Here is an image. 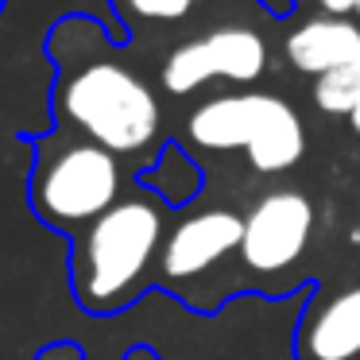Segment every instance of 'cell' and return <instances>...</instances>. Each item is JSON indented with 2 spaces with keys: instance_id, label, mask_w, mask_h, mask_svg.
<instances>
[{
  "instance_id": "obj_1",
  "label": "cell",
  "mask_w": 360,
  "mask_h": 360,
  "mask_svg": "<svg viewBox=\"0 0 360 360\" xmlns=\"http://www.w3.org/2000/svg\"><path fill=\"white\" fill-rule=\"evenodd\" d=\"M163 202L151 194L120 198L89 221L74 244V290L89 310H117L163 252Z\"/></svg>"
},
{
  "instance_id": "obj_2",
  "label": "cell",
  "mask_w": 360,
  "mask_h": 360,
  "mask_svg": "<svg viewBox=\"0 0 360 360\" xmlns=\"http://www.w3.org/2000/svg\"><path fill=\"white\" fill-rule=\"evenodd\" d=\"M58 112L86 140L112 155H143L155 143L163 112L155 89L120 58L97 55L58 82Z\"/></svg>"
},
{
  "instance_id": "obj_3",
  "label": "cell",
  "mask_w": 360,
  "mask_h": 360,
  "mask_svg": "<svg viewBox=\"0 0 360 360\" xmlns=\"http://www.w3.org/2000/svg\"><path fill=\"white\" fill-rule=\"evenodd\" d=\"M186 136L205 151H244L259 174H279L302 159L306 128L275 94H221L186 117Z\"/></svg>"
},
{
  "instance_id": "obj_4",
  "label": "cell",
  "mask_w": 360,
  "mask_h": 360,
  "mask_svg": "<svg viewBox=\"0 0 360 360\" xmlns=\"http://www.w3.org/2000/svg\"><path fill=\"white\" fill-rule=\"evenodd\" d=\"M124 171L109 148L86 136H55L39 143L32 174L35 213L58 229H86L120 202Z\"/></svg>"
},
{
  "instance_id": "obj_5",
  "label": "cell",
  "mask_w": 360,
  "mask_h": 360,
  "mask_svg": "<svg viewBox=\"0 0 360 360\" xmlns=\"http://www.w3.org/2000/svg\"><path fill=\"white\" fill-rule=\"evenodd\" d=\"M267 70V43L252 27H217L202 39H186L167 55L163 86L167 94H194L213 78L225 82H256Z\"/></svg>"
},
{
  "instance_id": "obj_6",
  "label": "cell",
  "mask_w": 360,
  "mask_h": 360,
  "mask_svg": "<svg viewBox=\"0 0 360 360\" xmlns=\"http://www.w3.org/2000/svg\"><path fill=\"white\" fill-rule=\"evenodd\" d=\"M314 233V205L298 190H271L244 217L240 259L256 275H275L298 264Z\"/></svg>"
},
{
  "instance_id": "obj_7",
  "label": "cell",
  "mask_w": 360,
  "mask_h": 360,
  "mask_svg": "<svg viewBox=\"0 0 360 360\" xmlns=\"http://www.w3.org/2000/svg\"><path fill=\"white\" fill-rule=\"evenodd\" d=\"M244 240V217L225 205L213 210H198L182 217L179 225L167 233L163 252H159V271L171 283H190L217 267L229 252H236Z\"/></svg>"
},
{
  "instance_id": "obj_8",
  "label": "cell",
  "mask_w": 360,
  "mask_h": 360,
  "mask_svg": "<svg viewBox=\"0 0 360 360\" xmlns=\"http://www.w3.org/2000/svg\"><path fill=\"white\" fill-rule=\"evenodd\" d=\"M298 360H360V283L310 306L298 329Z\"/></svg>"
},
{
  "instance_id": "obj_9",
  "label": "cell",
  "mask_w": 360,
  "mask_h": 360,
  "mask_svg": "<svg viewBox=\"0 0 360 360\" xmlns=\"http://www.w3.org/2000/svg\"><path fill=\"white\" fill-rule=\"evenodd\" d=\"M283 55L295 70L321 78L360 58V24L349 16H310L283 39Z\"/></svg>"
},
{
  "instance_id": "obj_10",
  "label": "cell",
  "mask_w": 360,
  "mask_h": 360,
  "mask_svg": "<svg viewBox=\"0 0 360 360\" xmlns=\"http://www.w3.org/2000/svg\"><path fill=\"white\" fill-rule=\"evenodd\" d=\"M314 105L333 117H352V109L360 105V58L333 74L314 78Z\"/></svg>"
},
{
  "instance_id": "obj_11",
  "label": "cell",
  "mask_w": 360,
  "mask_h": 360,
  "mask_svg": "<svg viewBox=\"0 0 360 360\" xmlns=\"http://www.w3.org/2000/svg\"><path fill=\"white\" fill-rule=\"evenodd\" d=\"M120 12L132 20H148V24H179L194 0H117Z\"/></svg>"
},
{
  "instance_id": "obj_12",
  "label": "cell",
  "mask_w": 360,
  "mask_h": 360,
  "mask_svg": "<svg viewBox=\"0 0 360 360\" xmlns=\"http://www.w3.org/2000/svg\"><path fill=\"white\" fill-rule=\"evenodd\" d=\"M321 12H329V16H352V12L360 8V0H314Z\"/></svg>"
},
{
  "instance_id": "obj_13",
  "label": "cell",
  "mask_w": 360,
  "mask_h": 360,
  "mask_svg": "<svg viewBox=\"0 0 360 360\" xmlns=\"http://www.w3.org/2000/svg\"><path fill=\"white\" fill-rule=\"evenodd\" d=\"M349 120H352V128H356V132H360V105H356V109H352V117H349Z\"/></svg>"
},
{
  "instance_id": "obj_14",
  "label": "cell",
  "mask_w": 360,
  "mask_h": 360,
  "mask_svg": "<svg viewBox=\"0 0 360 360\" xmlns=\"http://www.w3.org/2000/svg\"><path fill=\"white\" fill-rule=\"evenodd\" d=\"M356 16H360V8H356Z\"/></svg>"
}]
</instances>
